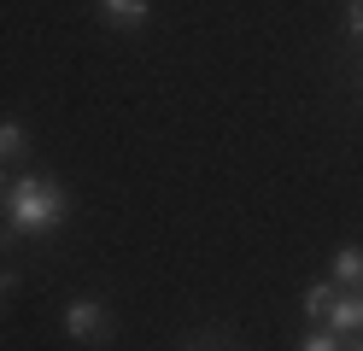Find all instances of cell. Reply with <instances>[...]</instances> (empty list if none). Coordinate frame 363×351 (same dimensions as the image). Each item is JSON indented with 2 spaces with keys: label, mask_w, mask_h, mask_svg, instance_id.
Masks as SVG:
<instances>
[{
  "label": "cell",
  "mask_w": 363,
  "mask_h": 351,
  "mask_svg": "<svg viewBox=\"0 0 363 351\" xmlns=\"http://www.w3.org/2000/svg\"><path fill=\"white\" fill-rule=\"evenodd\" d=\"M299 351H340V334H334V328H311Z\"/></svg>",
  "instance_id": "cell-8"
},
{
  "label": "cell",
  "mask_w": 363,
  "mask_h": 351,
  "mask_svg": "<svg viewBox=\"0 0 363 351\" xmlns=\"http://www.w3.org/2000/svg\"><path fill=\"white\" fill-rule=\"evenodd\" d=\"M24 152H30V129L18 117H0V164H18Z\"/></svg>",
  "instance_id": "cell-6"
},
{
  "label": "cell",
  "mask_w": 363,
  "mask_h": 351,
  "mask_svg": "<svg viewBox=\"0 0 363 351\" xmlns=\"http://www.w3.org/2000/svg\"><path fill=\"white\" fill-rule=\"evenodd\" d=\"M328 269H334V287H363V246H340Z\"/></svg>",
  "instance_id": "cell-5"
},
{
  "label": "cell",
  "mask_w": 363,
  "mask_h": 351,
  "mask_svg": "<svg viewBox=\"0 0 363 351\" xmlns=\"http://www.w3.org/2000/svg\"><path fill=\"white\" fill-rule=\"evenodd\" d=\"M182 351H229V345H217V340H194V345H182Z\"/></svg>",
  "instance_id": "cell-10"
},
{
  "label": "cell",
  "mask_w": 363,
  "mask_h": 351,
  "mask_svg": "<svg viewBox=\"0 0 363 351\" xmlns=\"http://www.w3.org/2000/svg\"><path fill=\"white\" fill-rule=\"evenodd\" d=\"M94 18L111 35H141L152 23V0H94Z\"/></svg>",
  "instance_id": "cell-3"
},
{
  "label": "cell",
  "mask_w": 363,
  "mask_h": 351,
  "mask_svg": "<svg viewBox=\"0 0 363 351\" xmlns=\"http://www.w3.org/2000/svg\"><path fill=\"white\" fill-rule=\"evenodd\" d=\"M59 322H65V334H71L77 345H106L111 340V311L100 299H71L59 311Z\"/></svg>",
  "instance_id": "cell-2"
},
{
  "label": "cell",
  "mask_w": 363,
  "mask_h": 351,
  "mask_svg": "<svg viewBox=\"0 0 363 351\" xmlns=\"http://www.w3.org/2000/svg\"><path fill=\"white\" fill-rule=\"evenodd\" d=\"M334 281H311V287H305V316L316 322V328H323V316H328V304H334Z\"/></svg>",
  "instance_id": "cell-7"
},
{
  "label": "cell",
  "mask_w": 363,
  "mask_h": 351,
  "mask_svg": "<svg viewBox=\"0 0 363 351\" xmlns=\"http://www.w3.org/2000/svg\"><path fill=\"white\" fill-rule=\"evenodd\" d=\"M0 211H6V182H0Z\"/></svg>",
  "instance_id": "cell-13"
},
{
  "label": "cell",
  "mask_w": 363,
  "mask_h": 351,
  "mask_svg": "<svg viewBox=\"0 0 363 351\" xmlns=\"http://www.w3.org/2000/svg\"><path fill=\"white\" fill-rule=\"evenodd\" d=\"M71 217V194L59 187V176H18L6 187V228H0V246L18 240H53Z\"/></svg>",
  "instance_id": "cell-1"
},
{
  "label": "cell",
  "mask_w": 363,
  "mask_h": 351,
  "mask_svg": "<svg viewBox=\"0 0 363 351\" xmlns=\"http://www.w3.org/2000/svg\"><path fill=\"white\" fill-rule=\"evenodd\" d=\"M340 351H363V334H340Z\"/></svg>",
  "instance_id": "cell-11"
},
{
  "label": "cell",
  "mask_w": 363,
  "mask_h": 351,
  "mask_svg": "<svg viewBox=\"0 0 363 351\" xmlns=\"http://www.w3.org/2000/svg\"><path fill=\"white\" fill-rule=\"evenodd\" d=\"M12 287H18V275L6 269V275H0V304H6V293H12Z\"/></svg>",
  "instance_id": "cell-12"
},
{
  "label": "cell",
  "mask_w": 363,
  "mask_h": 351,
  "mask_svg": "<svg viewBox=\"0 0 363 351\" xmlns=\"http://www.w3.org/2000/svg\"><path fill=\"white\" fill-rule=\"evenodd\" d=\"M323 328H334V334H363V287H340Z\"/></svg>",
  "instance_id": "cell-4"
},
{
  "label": "cell",
  "mask_w": 363,
  "mask_h": 351,
  "mask_svg": "<svg viewBox=\"0 0 363 351\" xmlns=\"http://www.w3.org/2000/svg\"><path fill=\"white\" fill-rule=\"evenodd\" d=\"M346 35L363 41V0H346Z\"/></svg>",
  "instance_id": "cell-9"
}]
</instances>
